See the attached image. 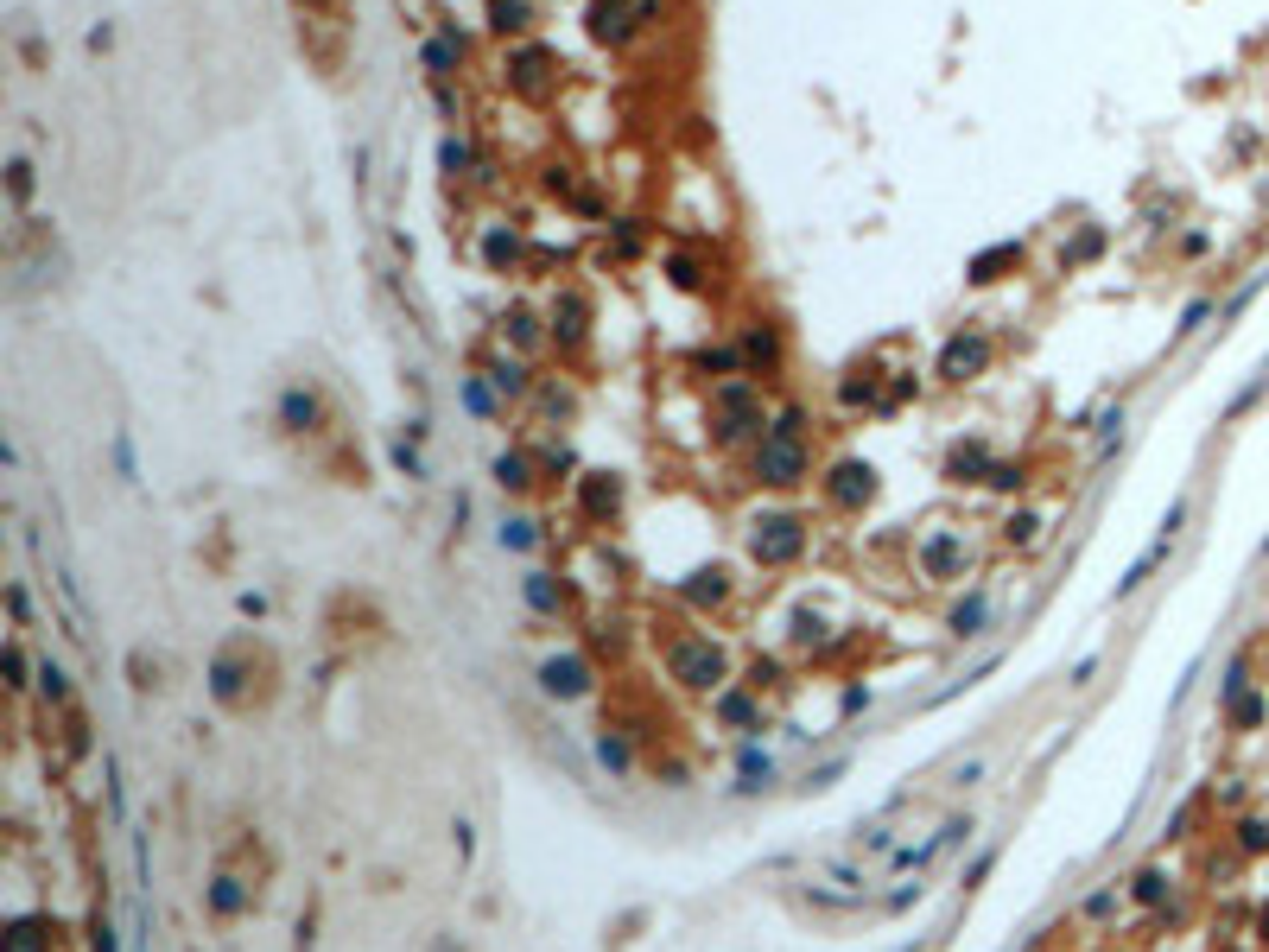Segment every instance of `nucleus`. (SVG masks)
<instances>
[{
  "label": "nucleus",
  "instance_id": "nucleus-1",
  "mask_svg": "<svg viewBox=\"0 0 1269 952\" xmlns=\"http://www.w3.org/2000/svg\"><path fill=\"white\" fill-rule=\"evenodd\" d=\"M711 420H718V438L736 445V438L762 432V387L749 375H731V381L711 387Z\"/></svg>",
  "mask_w": 1269,
  "mask_h": 952
},
{
  "label": "nucleus",
  "instance_id": "nucleus-2",
  "mask_svg": "<svg viewBox=\"0 0 1269 952\" xmlns=\"http://www.w3.org/2000/svg\"><path fill=\"white\" fill-rule=\"evenodd\" d=\"M806 471H813V451H806V438L762 432V445H755V482L793 489V482H806Z\"/></svg>",
  "mask_w": 1269,
  "mask_h": 952
},
{
  "label": "nucleus",
  "instance_id": "nucleus-3",
  "mask_svg": "<svg viewBox=\"0 0 1269 952\" xmlns=\"http://www.w3.org/2000/svg\"><path fill=\"white\" fill-rule=\"evenodd\" d=\"M667 667H673V679H685V686H698V692L724 686V648H718L711 635L673 641V648H667Z\"/></svg>",
  "mask_w": 1269,
  "mask_h": 952
},
{
  "label": "nucleus",
  "instance_id": "nucleus-4",
  "mask_svg": "<svg viewBox=\"0 0 1269 952\" xmlns=\"http://www.w3.org/2000/svg\"><path fill=\"white\" fill-rule=\"evenodd\" d=\"M749 553L762 559V566H787V559H800V553H806V521H793V515H768V521H755Z\"/></svg>",
  "mask_w": 1269,
  "mask_h": 952
},
{
  "label": "nucleus",
  "instance_id": "nucleus-5",
  "mask_svg": "<svg viewBox=\"0 0 1269 952\" xmlns=\"http://www.w3.org/2000/svg\"><path fill=\"white\" fill-rule=\"evenodd\" d=\"M1181 521H1187V502H1174L1168 515H1162V527H1155V540H1149V546H1142V553H1137V566H1130L1124 578H1117V603H1124V597H1137L1142 584H1149V572H1155V566H1162V559H1168V546H1174V533H1181Z\"/></svg>",
  "mask_w": 1269,
  "mask_h": 952
},
{
  "label": "nucleus",
  "instance_id": "nucleus-6",
  "mask_svg": "<svg viewBox=\"0 0 1269 952\" xmlns=\"http://www.w3.org/2000/svg\"><path fill=\"white\" fill-rule=\"evenodd\" d=\"M990 337L984 330H958V337L939 350V381H978L984 369H990Z\"/></svg>",
  "mask_w": 1269,
  "mask_h": 952
},
{
  "label": "nucleus",
  "instance_id": "nucleus-7",
  "mask_svg": "<svg viewBox=\"0 0 1269 952\" xmlns=\"http://www.w3.org/2000/svg\"><path fill=\"white\" fill-rule=\"evenodd\" d=\"M584 25H590V38L597 45H610V51H623L629 38H634V25H641V13L629 7V0H590V13H584Z\"/></svg>",
  "mask_w": 1269,
  "mask_h": 952
},
{
  "label": "nucleus",
  "instance_id": "nucleus-8",
  "mask_svg": "<svg viewBox=\"0 0 1269 952\" xmlns=\"http://www.w3.org/2000/svg\"><path fill=\"white\" fill-rule=\"evenodd\" d=\"M552 58H546V45H515L508 51V89H521L528 102H539L552 89Z\"/></svg>",
  "mask_w": 1269,
  "mask_h": 952
},
{
  "label": "nucleus",
  "instance_id": "nucleus-9",
  "mask_svg": "<svg viewBox=\"0 0 1269 952\" xmlns=\"http://www.w3.org/2000/svg\"><path fill=\"white\" fill-rule=\"evenodd\" d=\"M965 533H952V527H939V533H927L921 540V572L927 578H965Z\"/></svg>",
  "mask_w": 1269,
  "mask_h": 952
},
{
  "label": "nucleus",
  "instance_id": "nucleus-10",
  "mask_svg": "<svg viewBox=\"0 0 1269 952\" xmlns=\"http://www.w3.org/2000/svg\"><path fill=\"white\" fill-rule=\"evenodd\" d=\"M539 692H552V699H584L590 692V661L584 654H552V661L539 667Z\"/></svg>",
  "mask_w": 1269,
  "mask_h": 952
},
{
  "label": "nucleus",
  "instance_id": "nucleus-11",
  "mask_svg": "<svg viewBox=\"0 0 1269 952\" xmlns=\"http://www.w3.org/2000/svg\"><path fill=\"white\" fill-rule=\"evenodd\" d=\"M584 330H590V299L578 286H565L559 299H552V343H559V350H578Z\"/></svg>",
  "mask_w": 1269,
  "mask_h": 952
},
{
  "label": "nucleus",
  "instance_id": "nucleus-12",
  "mask_svg": "<svg viewBox=\"0 0 1269 952\" xmlns=\"http://www.w3.org/2000/svg\"><path fill=\"white\" fill-rule=\"evenodd\" d=\"M826 495L838 508H863L876 495V471L870 464H857V458H844V464H832V476H826Z\"/></svg>",
  "mask_w": 1269,
  "mask_h": 952
},
{
  "label": "nucleus",
  "instance_id": "nucleus-13",
  "mask_svg": "<svg viewBox=\"0 0 1269 952\" xmlns=\"http://www.w3.org/2000/svg\"><path fill=\"white\" fill-rule=\"evenodd\" d=\"M958 838H971V820H946L939 832H927L921 844H901V851H895V870H927L939 851H952Z\"/></svg>",
  "mask_w": 1269,
  "mask_h": 952
},
{
  "label": "nucleus",
  "instance_id": "nucleus-14",
  "mask_svg": "<svg viewBox=\"0 0 1269 952\" xmlns=\"http://www.w3.org/2000/svg\"><path fill=\"white\" fill-rule=\"evenodd\" d=\"M241 679H248V667H241V654H235V648H223V654H216V661H210V692H216V699L228 705V712H241V705H248V686H241Z\"/></svg>",
  "mask_w": 1269,
  "mask_h": 952
},
{
  "label": "nucleus",
  "instance_id": "nucleus-15",
  "mask_svg": "<svg viewBox=\"0 0 1269 952\" xmlns=\"http://www.w3.org/2000/svg\"><path fill=\"white\" fill-rule=\"evenodd\" d=\"M742 369H755V375H775L781 369V330L775 325H749L742 330Z\"/></svg>",
  "mask_w": 1269,
  "mask_h": 952
},
{
  "label": "nucleus",
  "instance_id": "nucleus-16",
  "mask_svg": "<svg viewBox=\"0 0 1269 952\" xmlns=\"http://www.w3.org/2000/svg\"><path fill=\"white\" fill-rule=\"evenodd\" d=\"M318 420H324L318 387H286V394H279V426H286V432H318Z\"/></svg>",
  "mask_w": 1269,
  "mask_h": 952
},
{
  "label": "nucleus",
  "instance_id": "nucleus-17",
  "mask_svg": "<svg viewBox=\"0 0 1269 952\" xmlns=\"http://www.w3.org/2000/svg\"><path fill=\"white\" fill-rule=\"evenodd\" d=\"M489 25L502 38H521L539 25V0H489Z\"/></svg>",
  "mask_w": 1269,
  "mask_h": 952
},
{
  "label": "nucleus",
  "instance_id": "nucleus-18",
  "mask_svg": "<svg viewBox=\"0 0 1269 952\" xmlns=\"http://www.w3.org/2000/svg\"><path fill=\"white\" fill-rule=\"evenodd\" d=\"M1009 267H1022V241H996V248H984L978 261H971V279L990 286V279H1003Z\"/></svg>",
  "mask_w": 1269,
  "mask_h": 952
},
{
  "label": "nucleus",
  "instance_id": "nucleus-19",
  "mask_svg": "<svg viewBox=\"0 0 1269 952\" xmlns=\"http://www.w3.org/2000/svg\"><path fill=\"white\" fill-rule=\"evenodd\" d=\"M521 597H528L533 616H559V610H565V591H559V578H552V572H528V578H521Z\"/></svg>",
  "mask_w": 1269,
  "mask_h": 952
},
{
  "label": "nucleus",
  "instance_id": "nucleus-20",
  "mask_svg": "<svg viewBox=\"0 0 1269 952\" xmlns=\"http://www.w3.org/2000/svg\"><path fill=\"white\" fill-rule=\"evenodd\" d=\"M984 623H990V597H984V591H971V597L946 616V628H952L958 641H978V635H984Z\"/></svg>",
  "mask_w": 1269,
  "mask_h": 952
},
{
  "label": "nucleus",
  "instance_id": "nucleus-21",
  "mask_svg": "<svg viewBox=\"0 0 1269 952\" xmlns=\"http://www.w3.org/2000/svg\"><path fill=\"white\" fill-rule=\"evenodd\" d=\"M990 464H996V458H990L984 445H958L952 458H946V476H952V482H984V476H990Z\"/></svg>",
  "mask_w": 1269,
  "mask_h": 952
},
{
  "label": "nucleus",
  "instance_id": "nucleus-22",
  "mask_svg": "<svg viewBox=\"0 0 1269 952\" xmlns=\"http://www.w3.org/2000/svg\"><path fill=\"white\" fill-rule=\"evenodd\" d=\"M489 387H495V394H528V387H533L528 362H521V356H495L489 362Z\"/></svg>",
  "mask_w": 1269,
  "mask_h": 952
},
{
  "label": "nucleus",
  "instance_id": "nucleus-23",
  "mask_svg": "<svg viewBox=\"0 0 1269 952\" xmlns=\"http://www.w3.org/2000/svg\"><path fill=\"white\" fill-rule=\"evenodd\" d=\"M241 908H248V882H241V877H216V882H210V915L235 921Z\"/></svg>",
  "mask_w": 1269,
  "mask_h": 952
},
{
  "label": "nucleus",
  "instance_id": "nucleus-24",
  "mask_svg": "<svg viewBox=\"0 0 1269 952\" xmlns=\"http://www.w3.org/2000/svg\"><path fill=\"white\" fill-rule=\"evenodd\" d=\"M736 775H742V781H736V794H755V787H768V775H775V756L749 743V749L736 756Z\"/></svg>",
  "mask_w": 1269,
  "mask_h": 952
},
{
  "label": "nucleus",
  "instance_id": "nucleus-25",
  "mask_svg": "<svg viewBox=\"0 0 1269 952\" xmlns=\"http://www.w3.org/2000/svg\"><path fill=\"white\" fill-rule=\"evenodd\" d=\"M616 502H623V482L603 476V471H590L584 476V508H590V515H616Z\"/></svg>",
  "mask_w": 1269,
  "mask_h": 952
},
{
  "label": "nucleus",
  "instance_id": "nucleus-26",
  "mask_svg": "<svg viewBox=\"0 0 1269 952\" xmlns=\"http://www.w3.org/2000/svg\"><path fill=\"white\" fill-rule=\"evenodd\" d=\"M482 254H489V267H495V274H508V267H515V261H521V235H515V229H502V223H495V229H489V235H482Z\"/></svg>",
  "mask_w": 1269,
  "mask_h": 952
},
{
  "label": "nucleus",
  "instance_id": "nucleus-27",
  "mask_svg": "<svg viewBox=\"0 0 1269 952\" xmlns=\"http://www.w3.org/2000/svg\"><path fill=\"white\" fill-rule=\"evenodd\" d=\"M495 482H502V489H533L528 451H502V458H495Z\"/></svg>",
  "mask_w": 1269,
  "mask_h": 952
},
{
  "label": "nucleus",
  "instance_id": "nucleus-28",
  "mask_svg": "<svg viewBox=\"0 0 1269 952\" xmlns=\"http://www.w3.org/2000/svg\"><path fill=\"white\" fill-rule=\"evenodd\" d=\"M426 64H431V76H451L457 64H464V38H451V32L431 38V45H426Z\"/></svg>",
  "mask_w": 1269,
  "mask_h": 952
},
{
  "label": "nucleus",
  "instance_id": "nucleus-29",
  "mask_svg": "<svg viewBox=\"0 0 1269 952\" xmlns=\"http://www.w3.org/2000/svg\"><path fill=\"white\" fill-rule=\"evenodd\" d=\"M438 166H444V172H451V178H464V172H470V166H477V153H470V146H464V140H457V133H444V140H438Z\"/></svg>",
  "mask_w": 1269,
  "mask_h": 952
},
{
  "label": "nucleus",
  "instance_id": "nucleus-30",
  "mask_svg": "<svg viewBox=\"0 0 1269 952\" xmlns=\"http://www.w3.org/2000/svg\"><path fill=\"white\" fill-rule=\"evenodd\" d=\"M464 407L477 413V420H495V387L482 381V375H464Z\"/></svg>",
  "mask_w": 1269,
  "mask_h": 952
},
{
  "label": "nucleus",
  "instance_id": "nucleus-31",
  "mask_svg": "<svg viewBox=\"0 0 1269 952\" xmlns=\"http://www.w3.org/2000/svg\"><path fill=\"white\" fill-rule=\"evenodd\" d=\"M597 762H603V769H610V775H629V769H634L629 743H623V736H610V730L597 736Z\"/></svg>",
  "mask_w": 1269,
  "mask_h": 952
},
{
  "label": "nucleus",
  "instance_id": "nucleus-32",
  "mask_svg": "<svg viewBox=\"0 0 1269 952\" xmlns=\"http://www.w3.org/2000/svg\"><path fill=\"white\" fill-rule=\"evenodd\" d=\"M1091 432H1098V458H1111V445L1124 438V407H1104L1098 420H1091Z\"/></svg>",
  "mask_w": 1269,
  "mask_h": 952
},
{
  "label": "nucleus",
  "instance_id": "nucleus-33",
  "mask_svg": "<svg viewBox=\"0 0 1269 952\" xmlns=\"http://www.w3.org/2000/svg\"><path fill=\"white\" fill-rule=\"evenodd\" d=\"M7 197H13V210L32 197V159H7Z\"/></svg>",
  "mask_w": 1269,
  "mask_h": 952
},
{
  "label": "nucleus",
  "instance_id": "nucleus-34",
  "mask_svg": "<svg viewBox=\"0 0 1269 952\" xmlns=\"http://www.w3.org/2000/svg\"><path fill=\"white\" fill-rule=\"evenodd\" d=\"M38 686H45V699H51V705H71V679H64V667H58V661H38Z\"/></svg>",
  "mask_w": 1269,
  "mask_h": 952
},
{
  "label": "nucleus",
  "instance_id": "nucleus-35",
  "mask_svg": "<svg viewBox=\"0 0 1269 952\" xmlns=\"http://www.w3.org/2000/svg\"><path fill=\"white\" fill-rule=\"evenodd\" d=\"M718 718H724V724H755V699H749V692H724V699H718Z\"/></svg>",
  "mask_w": 1269,
  "mask_h": 952
},
{
  "label": "nucleus",
  "instance_id": "nucleus-36",
  "mask_svg": "<svg viewBox=\"0 0 1269 952\" xmlns=\"http://www.w3.org/2000/svg\"><path fill=\"white\" fill-rule=\"evenodd\" d=\"M533 540H539V533H533V521H528V515L502 521V546H515V553H533Z\"/></svg>",
  "mask_w": 1269,
  "mask_h": 952
},
{
  "label": "nucleus",
  "instance_id": "nucleus-37",
  "mask_svg": "<svg viewBox=\"0 0 1269 952\" xmlns=\"http://www.w3.org/2000/svg\"><path fill=\"white\" fill-rule=\"evenodd\" d=\"M685 597H692V603H718V597H724V572H692Z\"/></svg>",
  "mask_w": 1269,
  "mask_h": 952
},
{
  "label": "nucleus",
  "instance_id": "nucleus-38",
  "mask_svg": "<svg viewBox=\"0 0 1269 952\" xmlns=\"http://www.w3.org/2000/svg\"><path fill=\"white\" fill-rule=\"evenodd\" d=\"M1035 527H1041V515H1029V508H1022V515H1009V521H1003V540L1029 546V540H1035Z\"/></svg>",
  "mask_w": 1269,
  "mask_h": 952
},
{
  "label": "nucleus",
  "instance_id": "nucleus-39",
  "mask_svg": "<svg viewBox=\"0 0 1269 952\" xmlns=\"http://www.w3.org/2000/svg\"><path fill=\"white\" fill-rule=\"evenodd\" d=\"M7 952H45V933H38L32 921H20V927L7 933Z\"/></svg>",
  "mask_w": 1269,
  "mask_h": 952
},
{
  "label": "nucleus",
  "instance_id": "nucleus-40",
  "mask_svg": "<svg viewBox=\"0 0 1269 952\" xmlns=\"http://www.w3.org/2000/svg\"><path fill=\"white\" fill-rule=\"evenodd\" d=\"M667 267H673V286H685V292H698V286H705V274H698V261H685V254H673Z\"/></svg>",
  "mask_w": 1269,
  "mask_h": 952
},
{
  "label": "nucleus",
  "instance_id": "nucleus-41",
  "mask_svg": "<svg viewBox=\"0 0 1269 952\" xmlns=\"http://www.w3.org/2000/svg\"><path fill=\"white\" fill-rule=\"evenodd\" d=\"M1162 895H1168V877H1162V870H1142V877H1137V902H1149V908H1155Z\"/></svg>",
  "mask_w": 1269,
  "mask_h": 952
},
{
  "label": "nucleus",
  "instance_id": "nucleus-42",
  "mask_svg": "<svg viewBox=\"0 0 1269 952\" xmlns=\"http://www.w3.org/2000/svg\"><path fill=\"white\" fill-rule=\"evenodd\" d=\"M768 432H781V438H806V413H800V407H781Z\"/></svg>",
  "mask_w": 1269,
  "mask_h": 952
},
{
  "label": "nucleus",
  "instance_id": "nucleus-43",
  "mask_svg": "<svg viewBox=\"0 0 1269 952\" xmlns=\"http://www.w3.org/2000/svg\"><path fill=\"white\" fill-rule=\"evenodd\" d=\"M1206 318H1212V305H1206V299H1193V305L1181 312V325H1174V337H1193V330L1206 325Z\"/></svg>",
  "mask_w": 1269,
  "mask_h": 952
},
{
  "label": "nucleus",
  "instance_id": "nucleus-44",
  "mask_svg": "<svg viewBox=\"0 0 1269 952\" xmlns=\"http://www.w3.org/2000/svg\"><path fill=\"white\" fill-rule=\"evenodd\" d=\"M984 482H990V489H1022L1029 476H1022V464H990V476H984Z\"/></svg>",
  "mask_w": 1269,
  "mask_h": 952
},
{
  "label": "nucleus",
  "instance_id": "nucleus-45",
  "mask_svg": "<svg viewBox=\"0 0 1269 952\" xmlns=\"http://www.w3.org/2000/svg\"><path fill=\"white\" fill-rule=\"evenodd\" d=\"M508 330H515V343H539V330H533V312H508Z\"/></svg>",
  "mask_w": 1269,
  "mask_h": 952
},
{
  "label": "nucleus",
  "instance_id": "nucleus-46",
  "mask_svg": "<svg viewBox=\"0 0 1269 952\" xmlns=\"http://www.w3.org/2000/svg\"><path fill=\"white\" fill-rule=\"evenodd\" d=\"M921 895H927V882H908V889H895V895H888L883 908H888V915H901V908H914V902H921Z\"/></svg>",
  "mask_w": 1269,
  "mask_h": 952
},
{
  "label": "nucleus",
  "instance_id": "nucleus-47",
  "mask_svg": "<svg viewBox=\"0 0 1269 952\" xmlns=\"http://www.w3.org/2000/svg\"><path fill=\"white\" fill-rule=\"evenodd\" d=\"M616 254H641V229L634 223H616Z\"/></svg>",
  "mask_w": 1269,
  "mask_h": 952
},
{
  "label": "nucleus",
  "instance_id": "nucleus-48",
  "mask_svg": "<svg viewBox=\"0 0 1269 952\" xmlns=\"http://www.w3.org/2000/svg\"><path fill=\"white\" fill-rule=\"evenodd\" d=\"M1238 832H1244V851H1263V844H1269V826L1263 820H1244Z\"/></svg>",
  "mask_w": 1269,
  "mask_h": 952
},
{
  "label": "nucleus",
  "instance_id": "nucleus-49",
  "mask_svg": "<svg viewBox=\"0 0 1269 952\" xmlns=\"http://www.w3.org/2000/svg\"><path fill=\"white\" fill-rule=\"evenodd\" d=\"M1098 661H1104V654H1086V661H1079V667H1073V674H1066V679H1073V686H1091V674H1098Z\"/></svg>",
  "mask_w": 1269,
  "mask_h": 952
},
{
  "label": "nucleus",
  "instance_id": "nucleus-50",
  "mask_svg": "<svg viewBox=\"0 0 1269 952\" xmlns=\"http://www.w3.org/2000/svg\"><path fill=\"white\" fill-rule=\"evenodd\" d=\"M857 712H870V686H850L844 692V718H857Z\"/></svg>",
  "mask_w": 1269,
  "mask_h": 952
},
{
  "label": "nucleus",
  "instance_id": "nucleus-51",
  "mask_svg": "<svg viewBox=\"0 0 1269 952\" xmlns=\"http://www.w3.org/2000/svg\"><path fill=\"white\" fill-rule=\"evenodd\" d=\"M1111 908H1117V895H1111V889H1098V895H1091V902H1086V915H1091V921H1104V915H1111Z\"/></svg>",
  "mask_w": 1269,
  "mask_h": 952
},
{
  "label": "nucleus",
  "instance_id": "nucleus-52",
  "mask_svg": "<svg viewBox=\"0 0 1269 952\" xmlns=\"http://www.w3.org/2000/svg\"><path fill=\"white\" fill-rule=\"evenodd\" d=\"M1098 248H1104V235H1098V229H1086V235H1079V248H1073V261H1091Z\"/></svg>",
  "mask_w": 1269,
  "mask_h": 952
},
{
  "label": "nucleus",
  "instance_id": "nucleus-53",
  "mask_svg": "<svg viewBox=\"0 0 1269 952\" xmlns=\"http://www.w3.org/2000/svg\"><path fill=\"white\" fill-rule=\"evenodd\" d=\"M115 464H121V476H127V482H133V445H127V432H121V438H115Z\"/></svg>",
  "mask_w": 1269,
  "mask_h": 952
},
{
  "label": "nucleus",
  "instance_id": "nucleus-54",
  "mask_svg": "<svg viewBox=\"0 0 1269 952\" xmlns=\"http://www.w3.org/2000/svg\"><path fill=\"white\" fill-rule=\"evenodd\" d=\"M89 933H96V952H121V946H115V927H108V915H102Z\"/></svg>",
  "mask_w": 1269,
  "mask_h": 952
},
{
  "label": "nucleus",
  "instance_id": "nucleus-55",
  "mask_svg": "<svg viewBox=\"0 0 1269 952\" xmlns=\"http://www.w3.org/2000/svg\"><path fill=\"white\" fill-rule=\"evenodd\" d=\"M990 864H996V851H984V857H978V864H971V870H965V889H971V882H984V877H990Z\"/></svg>",
  "mask_w": 1269,
  "mask_h": 952
},
{
  "label": "nucleus",
  "instance_id": "nucleus-56",
  "mask_svg": "<svg viewBox=\"0 0 1269 952\" xmlns=\"http://www.w3.org/2000/svg\"><path fill=\"white\" fill-rule=\"evenodd\" d=\"M115 45V25H89V51H108Z\"/></svg>",
  "mask_w": 1269,
  "mask_h": 952
},
{
  "label": "nucleus",
  "instance_id": "nucleus-57",
  "mask_svg": "<svg viewBox=\"0 0 1269 952\" xmlns=\"http://www.w3.org/2000/svg\"><path fill=\"white\" fill-rule=\"evenodd\" d=\"M7 674H13V686H25V654L20 648H7Z\"/></svg>",
  "mask_w": 1269,
  "mask_h": 952
},
{
  "label": "nucleus",
  "instance_id": "nucleus-58",
  "mask_svg": "<svg viewBox=\"0 0 1269 952\" xmlns=\"http://www.w3.org/2000/svg\"><path fill=\"white\" fill-rule=\"evenodd\" d=\"M241 616H267V597L261 591H241Z\"/></svg>",
  "mask_w": 1269,
  "mask_h": 952
}]
</instances>
